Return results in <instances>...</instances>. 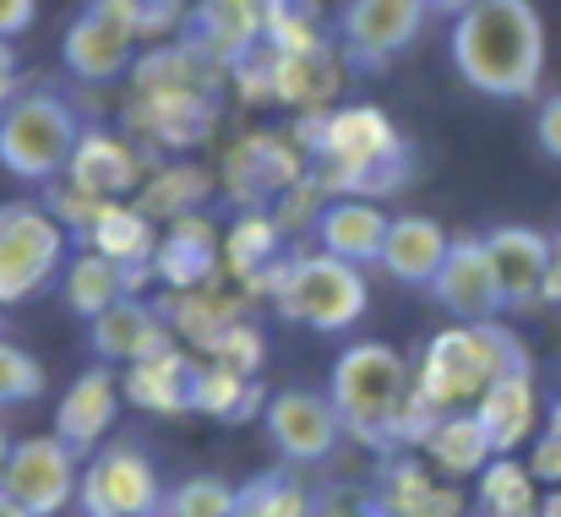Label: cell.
Instances as JSON below:
<instances>
[{
	"label": "cell",
	"mask_w": 561,
	"mask_h": 517,
	"mask_svg": "<svg viewBox=\"0 0 561 517\" xmlns=\"http://www.w3.org/2000/svg\"><path fill=\"white\" fill-rule=\"evenodd\" d=\"M82 245L110 256V262H126V267H153L159 234H153V218H142L131 202H104Z\"/></svg>",
	"instance_id": "obj_29"
},
{
	"label": "cell",
	"mask_w": 561,
	"mask_h": 517,
	"mask_svg": "<svg viewBox=\"0 0 561 517\" xmlns=\"http://www.w3.org/2000/svg\"><path fill=\"white\" fill-rule=\"evenodd\" d=\"M88 344L104 365L126 370V365H142V359H159V354L181 348V338L170 333L159 300H121V306H110L104 317L88 322Z\"/></svg>",
	"instance_id": "obj_18"
},
{
	"label": "cell",
	"mask_w": 561,
	"mask_h": 517,
	"mask_svg": "<svg viewBox=\"0 0 561 517\" xmlns=\"http://www.w3.org/2000/svg\"><path fill=\"white\" fill-rule=\"evenodd\" d=\"M529 348L513 328L502 322H453L442 328L414 370V392L436 409V414H463L485 398V387L507 381V376H529Z\"/></svg>",
	"instance_id": "obj_3"
},
{
	"label": "cell",
	"mask_w": 561,
	"mask_h": 517,
	"mask_svg": "<svg viewBox=\"0 0 561 517\" xmlns=\"http://www.w3.org/2000/svg\"><path fill=\"white\" fill-rule=\"evenodd\" d=\"M371 496L387 517H463V496L453 485H436V474L420 469L414 458L387 463L371 480Z\"/></svg>",
	"instance_id": "obj_26"
},
{
	"label": "cell",
	"mask_w": 561,
	"mask_h": 517,
	"mask_svg": "<svg viewBox=\"0 0 561 517\" xmlns=\"http://www.w3.org/2000/svg\"><path fill=\"white\" fill-rule=\"evenodd\" d=\"M387 223L392 212H381V202H366V196H333L317 223H311V240L317 251L350 262V267H376L381 262V245H387Z\"/></svg>",
	"instance_id": "obj_23"
},
{
	"label": "cell",
	"mask_w": 561,
	"mask_h": 517,
	"mask_svg": "<svg viewBox=\"0 0 561 517\" xmlns=\"http://www.w3.org/2000/svg\"><path fill=\"white\" fill-rule=\"evenodd\" d=\"M453 71L485 99H535L546 82V22L535 0H485L447 33Z\"/></svg>",
	"instance_id": "obj_2"
},
{
	"label": "cell",
	"mask_w": 561,
	"mask_h": 517,
	"mask_svg": "<svg viewBox=\"0 0 561 517\" xmlns=\"http://www.w3.org/2000/svg\"><path fill=\"white\" fill-rule=\"evenodd\" d=\"M447 245H453V234H447L436 218H425V212H398V218L387 223V245H381V262H376V267H381L392 284L431 289L436 273H442V262H447Z\"/></svg>",
	"instance_id": "obj_24"
},
{
	"label": "cell",
	"mask_w": 561,
	"mask_h": 517,
	"mask_svg": "<svg viewBox=\"0 0 561 517\" xmlns=\"http://www.w3.org/2000/svg\"><path fill=\"white\" fill-rule=\"evenodd\" d=\"M82 485V458L60 441V436H27L11 447V469H5V496L27 517H55L77 502Z\"/></svg>",
	"instance_id": "obj_13"
},
{
	"label": "cell",
	"mask_w": 561,
	"mask_h": 517,
	"mask_svg": "<svg viewBox=\"0 0 561 517\" xmlns=\"http://www.w3.org/2000/svg\"><path fill=\"white\" fill-rule=\"evenodd\" d=\"M311 170L300 142L289 131H245L224 153V196L240 212H273Z\"/></svg>",
	"instance_id": "obj_11"
},
{
	"label": "cell",
	"mask_w": 561,
	"mask_h": 517,
	"mask_svg": "<svg viewBox=\"0 0 561 517\" xmlns=\"http://www.w3.org/2000/svg\"><path fill=\"white\" fill-rule=\"evenodd\" d=\"M0 328H5V322H0ZM0 338H5V333H0Z\"/></svg>",
	"instance_id": "obj_52"
},
{
	"label": "cell",
	"mask_w": 561,
	"mask_h": 517,
	"mask_svg": "<svg viewBox=\"0 0 561 517\" xmlns=\"http://www.w3.org/2000/svg\"><path fill=\"white\" fill-rule=\"evenodd\" d=\"M491 267H496V289H502V311H529L546 300V278H551V251L557 240L529 229V223H496L485 234Z\"/></svg>",
	"instance_id": "obj_16"
},
{
	"label": "cell",
	"mask_w": 561,
	"mask_h": 517,
	"mask_svg": "<svg viewBox=\"0 0 561 517\" xmlns=\"http://www.w3.org/2000/svg\"><path fill=\"white\" fill-rule=\"evenodd\" d=\"M245 295H267L284 322L311 333H350L371 306L366 267H350L328 251H284L267 273L245 284Z\"/></svg>",
	"instance_id": "obj_4"
},
{
	"label": "cell",
	"mask_w": 561,
	"mask_h": 517,
	"mask_svg": "<svg viewBox=\"0 0 561 517\" xmlns=\"http://www.w3.org/2000/svg\"><path fill=\"white\" fill-rule=\"evenodd\" d=\"M529 474H535V485H546V491H561V441L557 436H535L529 441Z\"/></svg>",
	"instance_id": "obj_42"
},
{
	"label": "cell",
	"mask_w": 561,
	"mask_h": 517,
	"mask_svg": "<svg viewBox=\"0 0 561 517\" xmlns=\"http://www.w3.org/2000/svg\"><path fill=\"white\" fill-rule=\"evenodd\" d=\"M38 392H44V359H38L33 348L0 338V409L33 403Z\"/></svg>",
	"instance_id": "obj_38"
},
{
	"label": "cell",
	"mask_w": 561,
	"mask_h": 517,
	"mask_svg": "<svg viewBox=\"0 0 561 517\" xmlns=\"http://www.w3.org/2000/svg\"><path fill=\"white\" fill-rule=\"evenodd\" d=\"M213 191H218V180L207 170H196V164H159V170L142 180V191H137L131 207H137L142 218H153V223H159V218L175 223V218H186V212H202V202H207Z\"/></svg>",
	"instance_id": "obj_30"
},
{
	"label": "cell",
	"mask_w": 561,
	"mask_h": 517,
	"mask_svg": "<svg viewBox=\"0 0 561 517\" xmlns=\"http://www.w3.org/2000/svg\"><path fill=\"white\" fill-rule=\"evenodd\" d=\"M0 517H27V513H22V507H16V502H11V496L0 491Z\"/></svg>",
	"instance_id": "obj_51"
},
{
	"label": "cell",
	"mask_w": 561,
	"mask_h": 517,
	"mask_svg": "<svg viewBox=\"0 0 561 517\" xmlns=\"http://www.w3.org/2000/svg\"><path fill=\"white\" fill-rule=\"evenodd\" d=\"M474 420H480V430L491 436L496 458H513L524 441H535V425H540L535 370H529V376H507V381L485 387V398L474 403Z\"/></svg>",
	"instance_id": "obj_25"
},
{
	"label": "cell",
	"mask_w": 561,
	"mask_h": 517,
	"mask_svg": "<svg viewBox=\"0 0 561 517\" xmlns=\"http://www.w3.org/2000/svg\"><path fill=\"white\" fill-rule=\"evenodd\" d=\"M131 5H137V33L153 38V44H164L170 33H186L191 22L186 0H131Z\"/></svg>",
	"instance_id": "obj_41"
},
{
	"label": "cell",
	"mask_w": 561,
	"mask_h": 517,
	"mask_svg": "<svg viewBox=\"0 0 561 517\" xmlns=\"http://www.w3.org/2000/svg\"><path fill=\"white\" fill-rule=\"evenodd\" d=\"M159 311H164L170 333H175V338H186V344H196V348H213V338H218L229 322H240V317H245V306H240V300H224V295H213V289L164 295V300H159Z\"/></svg>",
	"instance_id": "obj_33"
},
{
	"label": "cell",
	"mask_w": 561,
	"mask_h": 517,
	"mask_svg": "<svg viewBox=\"0 0 561 517\" xmlns=\"http://www.w3.org/2000/svg\"><path fill=\"white\" fill-rule=\"evenodd\" d=\"M224 115V93H131L126 99V131L148 153H186L213 137Z\"/></svg>",
	"instance_id": "obj_14"
},
{
	"label": "cell",
	"mask_w": 561,
	"mask_h": 517,
	"mask_svg": "<svg viewBox=\"0 0 561 517\" xmlns=\"http://www.w3.org/2000/svg\"><path fill=\"white\" fill-rule=\"evenodd\" d=\"M284 256V223L273 212H234V223L224 229V267L240 278V289L267 273Z\"/></svg>",
	"instance_id": "obj_32"
},
{
	"label": "cell",
	"mask_w": 561,
	"mask_h": 517,
	"mask_svg": "<svg viewBox=\"0 0 561 517\" xmlns=\"http://www.w3.org/2000/svg\"><path fill=\"white\" fill-rule=\"evenodd\" d=\"M311 517H387L371 485H350V480H328L311 491Z\"/></svg>",
	"instance_id": "obj_40"
},
{
	"label": "cell",
	"mask_w": 561,
	"mask_h": 517,
	"mask_svg": "<svg viewBox=\"0 0 561 517\" xmlns=\"http://www.w3.org/2000/svg\"><path fill=\"white\" fill-rule=\"evenodd\" d=\"M546 436H557V441H561V398H557V403H551V420H546Z\"/></svg>",
	"instance_id": "obj_50"
},
{
	"label": "cell",
	"mask_w": 561,
	"mask_h": 517,
	"mask_svg": "<svg viewBox=\"0 0 561 517\" xmlns=\"http://www.w3.org/2000/svg\"><path fill=\"white\" fill-rule=\"evenodd\" d=\"M71 234L44 202H5L0 207V311L38 300L49 284H60L71 262Z\"/></svg>",
	"instance_id": "obj_7"
},
{
	"label": "cell",
	"mask_w": 561,
	"mask_h": 517,
	"mask_svg": "<svg viewBox=\"0 0 561 517\" xmlns=\"http://www.w3.org/2000/svg\"><path fill=\"white\" fill-rule=\"evenodd\" d=\"M234 502H240L234 485H224L213 474H196V480H181L164 496V513L170 517H234Z\"/></svg>",
	"instance_id": "obj_37"
},
{
	"label": "cell",
	"mask_w": 561,
	"mask_h": 517,
	"mask_svg": "<svg viewBox=\"0 0 561 517\" xmlns=\"http://www.w3.org/2000/svg\"><path fill=\"white\" fill-rule=\"evenodd\" d=\"M540 517H561V491H546V496H540Z\"/></svg>",
	"instance_id": "obj_49"
},
{
	"label": "cell",
	"mask_w": 561,
	"mask_h": 517,
	"mask_svg": "<svg viewBox=\"0 0 561 517\" xmlns=\"http://www.w3.org/2000/svg\"><path fill=\"white\" fill-rule=\"evenodd\" d=\"M420 452L431 458V469H436L447 485H453V480H480L485 463L496 458V447H491V436L480 430L474 409H463V414H442V425L431 430V441H425Z\"/></svg>",
	"instance_id": "obj_28"
},
{
	"label": "cell",
	"mask_w": 561,
	"mask_h": 517,
	"mask_svg": "<svg viewBox=\"0 0 561 517\" xmlns=\"http://www.w3.org/2000/svg\"><path fill=\"white\" fill-rule=\"evenodd\" d=\"M546 300L561 306V234H557V251H551V278H546Z\"/></svg>",
	"instance_id": "obj_46"
},
{
	"label": "cell",
	"mask_w": 561,
	"mask_h": 517,
	"mask_svg": "<svg viewBox=\"0 0 561 517\" xmlns=\"http://www.w3.org/2000/svg\"><path fill=\"white\" fill-rule=\"evenodd\" d=\"M262 425H267V441L284 458V469H317L344 441V420H339L333 398L328 392H311V387L273 392L267 409H262Z\"/></svg>",
	"instance_id": "obj_12"
},
{
	"label": "cell",
	"mask_w": 561,
	"mask_h": 517,
	"mask_svg": "<svg viewBox=\"0 0 561 517\" xmlns=\"http://www.w3.org/2000/svg\"><path fill=\"white\" fill-rule=\"evenodd\" d=\"M38 16V0H0V38H22Z\"/></svg>",
	"instance_id": "obj_44"
},
{
	"label": "cell",
	"mask_w": 561,
	"mask_h": 517,
	"mask_svg": "<svg viewBox=\"0 0 561 517\" xmlns=\"http://www.w3.org/2000/svg\"><path fill=\"white\" fill-rule=\"evenodd\" d=\"M431 300L453 322H496L502 289H496V267H491L485 234H453L447 262H442V273L431 284Z\"/></svg>",
	"instance_id": "obj_15"
},
{
	"label": "cell",
	"mask_w": 561,
	"mask_h": 517,
	"mask_svg": "<svg viewBox=\"0 0 561 517\" xmlns=\"http://www.w3.org/2000/svg\"><path fill=\"white\" fill-rule=\"evenodd\" d=\"M409 392H414L409 359L387 344H350L333 359V376H328V398L344 420V436L366 441L371 452L392 447V420Z\"/></svg>",
	"instance_id": "obj_6"
},
{
	"label": "cell",
	"mask_w": 561,
	"mask_h": 517,
	"mask_svg": "<svg viewBox=\"0 0 561 517\" xmlns=\"http://www.w3.org/2000/svg\"><path fill=\"white\" fill-rule=\"evenodd\" d=\"M431 0H344L333 16V44L344 71L381 77L392 60H403L420 33L431 27Z\"/></svg>",
	"instance_id": "obj_8"
},
{
	"label": "cell",
	"mask_w": 561,
	"mask_h": 517,
	"mask_svg": "<svg viewBox=\"0 0 561 517\" xmlns=\"http://www.w3.org/2000/svg\"><path fill=\"white\" fill-rule=\"evenodd\" d=\"M164 496L170 491L159 480V463L131 441H110L82 463V485H77L82 517H159Z\"/></svg>",
	"instance_id": "obj_10"
},
{
	"label": "cell",
	"mask_w": 561,
	"mask_h": 517,
	"mask_svg": "<svg viewBox=\"0 0 561 517\" xmlns=\"http://www.w3.org/2000/svg\"><path fill=\"white\" fill-rule=\"evenodd\" d=\"M234 517H311V491L289 469L256 474L251 485H240Z\"/></svg>",
	"instance_id": "obj_36"
},
{
	"label": "cell",
	"mask_w": 561,
	"mask_h": 517,
	"mask_svg": "<svg viewBox=\"0 0 561 517\" xmlns=\"http://www.w3.org/2000/svg\"><path fill=\"white\" fill-rule=\"evenodd\" d=\"M218 256H224V234L207 212H186L175 218L164 234H159V251H153V278L170 289V295H191V289H207L213 273H218Z\"/></svg>",
	"instance_id": "obj_20"
},
{
	"label": "cell",
	"mask_w": 561,
	"mask_h": 517,
	"mask_svg": "<svg viewBox=\"0 0 561 517\" xmlns=\"http://www.w3.org/2000/svg\"><path fill=\"white\" fill-rule=\"evenodd\" d=\"M311 159V180L328 196H366L381 202L414 180V142L376 110V104H339L311 110L289 131Z\"/></svg>",
	"instance_id": "obj_1"
},
{
	"label": "cell",
	"mask_w": 561,
	"mask_h": 517,
	"mask_svg": "<svg viewBox=\"0 0 561 517\" xmlns=\"http://www.w3.org/2000/svg\"><path fill=\"white\" fill-rule=\"evenodd\" d=\"M186 33L234 77L267 44V0H196Z\"/></svg>",
	"instance_id": "obj_19"
},
{
	"label": "cell",
	"mask_w": 561,
	"mask_h": 517,
	"mask_svg": "<svg viewBox=\"0 0 561 517\" xmlns=\"http://www.w3.org/2000/svg\"><path fill=\"white\" fill-rule=\"evenodd\" d=\"M159 517H170V513H159Z\"/></svg>",
	"instance_id": "obj_53"
},
{
	"label": "cell",
	"mask_w": 561,
	"mask_h": 517,
	"mask_svg": "<svg viewBox=\"0 0 561 517\" xmlns=\"http://www.w3.org/2000/svg\"><path fill=\"white\" fill-rule=\"evenodd\" d=\"M137 5L131 0H82L60 38V66L77 77V88H110L126 82L137 66Z\"/></svg>",
	"instance_id": "obj_9"
},
{
	"label": "cell",
	"mask_w": 561,
	"mask_h": 517,
	"mask_svg": "<svg viewBox=\"0 0 561 517\" xmlns=\"http://www.w3.org/2000/svg\"><path fill=\"white\" fill-rule=\"evenodd\" d=\"M11 447H16V441H11V436H5V425H0V491H5V469H11Z\"/></svg>",
	"instance_id": "obj_48"
},
{
	"label": "cell",
	"mask_w": 561,
	"mask_h": 517,
	"mask_svg": "<svg viewBox=\"0 0 561 517\" xmlns=\"http://www.w3.org/2000/svg\"><path fill=\"white\" fill-rule=\"evenodd\" d=\"M267 49L273 55H328V49H339L322 27V0H267Z\"/></svg>",
	"instance_id": "obj_34"
},
{
	"label": "cell",
	"mask_w": 561,
	"mask_h": 517,
	"mask_svg": "<svg viewBox=\"0 0 561 517\" xmlns=\"http://www.w3.org/2000/svg\"><path fill=\"white\" fill-rule=\"evenodd\" d=\"M88 104L71 82H33L16 93V104L0 115V164L16 180L55 185L66 180V164L77 142L88 137Z\"/></svg>",
	"instance_id": "obj_5"
},
{
	"label": "cell",
	"mask_w": 561,
	"mask_h": 517,
	"mask_svg": "<svg viewBox=\"0 0 561 517\" xmlns=\"http://www.w3.org/2000/svg\"><path fill=\"white\" fill-rule=\"evenodd\" d=\"M121 376L110 370V365H88L66 392H60V403H55V430L49 436H60L77 458H93L99 447H104V436L115 430V414H121Z\"/></svg>",
	"instance_id": "obj_17"
},
{
	"label": "cell",
	"mask_w": 561,
	"mask_h": 517,
	"mask_svg": "<svg viewBox=\"0 0 561 517\" xmlns=\"http://www.w3.org/2000/svg\"><path fill=\"white\" fill-rule=\"evenodd\" d=\"M16 93H22V77H16V49H11V38H0V115L16 104Z\"/></svg>",
	"instance_id": "obj_45"
},
{
	"label": "cell",
	"mask_w": 561,
	"mask_h": 517,
	"mask_svg": "<svg viewBox=\"0 0 561 517\" xmlns=\"http://www.w3.org/2000/svg\"><path fill=\"white\" fill-rule=\"evenodd\" d=\"M66 185H77L93 202H126L131 191H142V153L126 137L88 126V137L77 142V153L66 164Z\"/></svg>",
	"instance_id": "obj_22"
},
{
	"label": "cell",
	"mask_w": 561,
	"mask_h": 517,
	"mask_svg": "<svg viewBox=\"0 0 561 517\" xmlns=\"http://www.w3.org/2000/svg\"><path fill=\"white\" fill-rule=\"evenodd\" d=\"M153 284V267H126V262H110V256H99V251H77L71 262H66V273H60V300L82 317V322H93V317H104L110 306H121V300H142V289Z\"/></svg>",
	"instance_id": "obj_21"
},
{
	"label": "cell",
	"mask_w": 561,
	"mask_h": 517,
	"mask_svg": "<svg viewBox=\"0 0 561 517\" xmlns=\"http://www.w3.org/2000/svg\"><path fill=\"white\" fill-rule=\"evenodd\" d=\"M207 359L213 365H229V370H240V376H256L262 365H267V338L256 333V322H229L218 338H213V348H207Z\"/></svg>",
	"instance_id": "obj_39"
},
{
	"label": "cell",
	"mask_w": 561,
	"mask_h": 517,
	"mask_svg": "<svg viewBox=\"0 0 561 517\" xmlns=\"http://www.w3.org/2000/svg\"><path fill=\"white\" fill-rule=\"evenodd\" d=\"M267 409V392L256 376H240L229 365H196V381H191V414H207V420H251Z\"/></svg>",
	"instance_id": "obj_31"
},
{
	"label": "cell",
	"mask_w": 561,
	"mask_h": 517,
	"mask_svg": "<svg viewBox=\"0 0 561 517\" xmlns=\"http://www.w3.org/2000/svg\"><path fill=\"white\" fill-rule=\"evenodd\" d=\"M474 5H485V0H431V11H436V16H453V22H458L463 11H474Z\"/></svg>",
	"instance_id": "obj_47"
},
{
	"label": "cell",
	"mask_w": 561,
	"mask_h": 517,
	"mask_svg": "<svg viewBox=\"0 0 561 517\" xmlns=\"http://www.w3.org/2000/svg\"><path fill=\"white\" fill-rule=\"evenodd\" d=\"M480 517H540V485L529 463L491 458L480 474Z\"/></svg>",
	"instance_id": "obj_35"
},
{
	"label": "cell",
	"mask_w": 561,
	"mask_h": 517,
	"mask_svg": "<svg viewBox=\"0 0 561 517\" xmlns=\"http://www.w3.org/2000/svg\"><path fill=\"white\" fill-rule=\"evenodd\" d=\"M191 381H196V365L181 348H170L159 359L126 365L121 392H126V403H137L148 414H191Z\"/></svg>",
	"instance_id": "obj_27"
},
{
	"label": "cell",
	"mask_w": 561,
	"mask_h": 517,
	"mask_svg": "<svg viewBox=\"0 0 561 517\" xmlns=\"http://www.w3.org/2000/svg\"><path fill=\"white\" fill-rule=\"evenodd\" d=\"M535 142H540L546 159L561 164V93H551V99L540 104V115H535Z\"/></svg>",
	"instance_id": "obj_43"
}]
</instances>
